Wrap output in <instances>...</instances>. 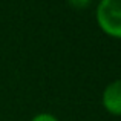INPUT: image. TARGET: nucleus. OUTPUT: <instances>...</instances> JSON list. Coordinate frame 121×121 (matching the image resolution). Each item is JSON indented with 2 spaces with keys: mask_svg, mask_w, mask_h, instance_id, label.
<instances>
[{
  "mask_svg": "<svg viewBox=\"0 0 121 121\" xmlns=\"http://www.w3.org/2000/svg\"><path fill=\"white\" fill-rule=\"evenodd\" d=\"M29 121H60L54 113H49V112H40L37 115H34Z\"/></svg>",
  "mask_w": 121,
  "mask_h": 121,
  "instance_id": "7ed1b4c3",
  "label": "nucleus"
},
{
  "mask_svg": "<svg viewBox=\"0 0 121 121\" xmlns=\"http://www.w3.org/2000/svg\"><path fill=\"white\" fill-rule=\"evenodd\" d=\"M101 104L107 113L121 117V78L113 80L104 87L101 94Z\"/></svg>",
  "mask_w": 121,
  "mask_h": 121,
  "instance_id": "f03ea898",
  "label": "nucleus"
},
{
  "mask_svg": "<svg viewBox=\"0 0 121 121\" xmlns=\"http://www.w3.org/2000/svg\"><path fill=\"white\" fill-rule=\"evenodd\" d=\"M95 18L106 35L121 40V0H100Z\"/></svg>",
  "mask_w": 121,
  "mask_h": 121,
  "instance_id": "f257e3e1",
  "label": "nucleus"
},
{
  "mask_svg": "<svg viewBox=\"0 0 121 121\" xmlns=\"http://www.w3.org/2000/svg\"><path fill=\"white\" fill-rule=\"evenodd\" d=\"M66 2L69 3L71 6H74V8H87L89 5H91L92 0H66Z\"/></svg>",
  "mask_w": 121,
  "mask_h": 121,
  "instance_id": "20e7f679",
  "label": "nucleus"
}]
</instances>
